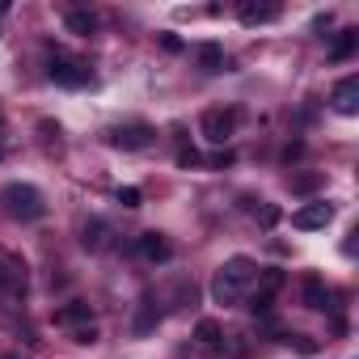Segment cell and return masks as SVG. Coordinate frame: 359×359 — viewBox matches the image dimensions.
Returning <instances> with one entry per match:
<instances>
[{
  "mask_svg": "<svg viewBox=\"0 0 359 359\" xmlns=\"http://www.w3.org/2000/svg\"><path fill=\"white\" fill-rule=\"evenodd\" d=\"M317 187H321V173H296V177H292V191H296V195H313Z\"/></svg>",
  "mask_w": 359,
  "mask_h": 359,
  "instance_id": "obj_20",
  "label": "cell"
},
{
  "mask_svg": "<svg viewBox=\"0 0 359 359\" xmlns=\"http://www.w3.org/2000/svg\"><path fill=\"white\" fill-rule=\"evenodd\" d=\"M161 47L177 55V51H182V39H177V34H161Z\"/></svg>",
  "mask_w": 359,
  "mask_h": 359,
  "instance_id": "obj_27",
  "label": "cell"
},
{
  "mask_svg": "<svg viewBox=\"0 0 359 359\" xmlns=\"http://www.w3.org/2000/svg\"><path fill=\"white\" fill-rule=\"evenodd\" d=\"M64 26H68V34L89 39V34H97V13H89V9H68Z\"/></svg>",
  "mask_w": 359,
  "mask_h": 359,
  "instance_id": "obj_13",
  "label": "cell"
},
{
  "mask_svg": "<svg viewBox=\"0 0 359 359\" xmlns=\"http://www.w3.org/2000/svg\"><path fill=\"white\" fill-rule=\"evenodd\" d=\"M287 342H296V351H300V355H317V342H313L309 334H287Z\"/></svg>",
  "mask_w": 359,
  "mask_h": 359,
  "instance_id": "obj_23",
  "label": "cell"
},
{
  "mask_svg": "<svg viewBox=\"0 0 359 359\" xmlns=\"http://www.w3.org/2000/svg\"><path fill=\"white\" fill-rule=\"evenodd\" d=\"M208 165H212V169H229V165H233V152L224 148V152H216V156H212Z\"/></svg>",
  "mask_w": 359,
  "mask_h": 359,
  "instance_id": "obj_26",
  "label": "cell"
},
{
  "mask_svg": "<svg viewBox=\"0 0 359 359\" xmlns=\"http://www.w3.org/2000/svg\"><path fill=\"white\" fill-rule=\"evenodd\" d=\"M330 220H334V203H325V199H313V203H304L300 212H292V229H300V233L325 229Z\"/></svg>",
  "mask_w": 359,
  "mask_h": 359,
  "instance_id": "obj_7",
  "label": "cell"
},
{
  "mask_svg": "<svg viewBox=\"0 0 359 359\" xmlns=\"http://www.w3.org/2000/svg\"><path fill=\"white\" fill-rule=\"evenodd\" d=\"M283 271H258V279H254V296H266V300H275V292L283 287Z\"/></svg>",
  "mask_w": 359,
  "mask_h": 359,
  "instance_id": "obj_17",
  "label": "cell"
},
{
  "mask_svg": "<svg viewBox=\"0 0 359 359\" xmlns=\"http://www.w3.org/2000/svg\"><path fill=\"white\" fill-rule=\"evenodd\" d=\"M106 140L114 148H123V152H140V148L156 144V127H148V123H118V127L106 131Z\"/></svg>",
  "mask_w": 359,
  "mask_h": 359,
  "instance_id": "obj_4",
  "label": "cell"
},
{
  "mask_svg": "<svg viewBox=\"0 0 359 359\" xmlns=\"http://www.w3.org/2000/svg\"><path fill=\"white\" fill-rule=\"evenodd\" d=\"M279 224V208L275 203H262V229H275Z\"/></svg>",
  "mask_w": 359,
  "mask_h": 359,
  "instance_id": "obj_25",
  "label": "cell"
},
{
  "mask_svg": "<svg viewBox=\"0 0 359 359\" xmlns=\"http://www.w3.org/2000/svg\"><path fill=\"white\" fill-rule=\"evenodd\" d=\"M237 123H241V110H224V106H216V110H203V118H199V127H203V140H212V144H229L233 140V131H237Z\"/></svg>",
  "mask_w": 359,
  "mask_h": 359,
  "instance_id": "obj_3",
  "label": "cell"
},
{
  "mask_svg": "<svg viewBox=\"0 0 359 359\" xmlns=\"http://www.w3.org/2000/svg\"><path fill=\"white\" fill-rule=\"evenodd\" d=\"M237 18H241V26H266L279 18V5H254V0H245L237 9Z\"/></svg>",
  "mask_w": 359,
  "mask_h": 359,
  "instance_id": "obj_12",
  "label": "cell"
},
{
  "mask_svg": "<svg viewBox=\"0 0 359 359\" xmlns=\"http://www.w3.org/2000/svg\"><path fill=\"white\" fill-rule=\"evenodd\" d=\"M0 203L9 208L13 220H43V216H47V199H43V191L30 187V182H9L5 191H0Z\"/></svg>",
  "mask_w": 359,
  "mask_h": 359,
  "instance_id": "obj_2",
  "label": "cell"
},
{
  "mask_svg": "<svg viewBox=\"0 0 359 359\" xmlns=\"http://www.w3.org/2000/svg\"><path fill=\"white\" fill-rule=\"evenodd\" d=\"M110 237H114V233H110V224L93 216V220L85 224V233H81V245H85L89 254H97V250H106V245H110Z\"/></svg>",
  "mask_w": 359,
  "mask_h": 359,
  "instance_id": "obj_10",
  "label": "cell"
},
{
  "mask_svg": "<svg viewBox=\"0 0 359 359\" xmlns=\"http://www.w3.org/2000/svg\"><path fill=\"white\" fill-rule=\"evenodd\" d=\"M300 296H304V309H313V313H325V309H330V287H325L317 275H309V279H304Z\"/></svg>",
  "mask_w": 359,
  "mask_h": 359,
  "instance_id": "obj_11",
  "label": "cell"
},
{
  "mask_svg": "<svg viewBox=\"0 0 359 359\" xmlns=\"http://www.w3.org/2000/svg\"><path fill=\"white\" fill-rule=\"evenodd\" d=\"M114 199H118L123 208H140V203H144V191H140V187H118Z\"/></svg>",
  "mask_w": 359,
  "mask_h": 359,
  "instance_id": "obj_21",
  "label": "cell"
},
{
  "mask_svg": "<svg viewBox=\"0 0 359 359\" xmlns=\"http://www.w3.org/2000/svg\"><path fill=\"white\" fill-rule=\"evenodd\" d=\"M0 359H22V355H18V351H9V355H0Z\"/></svg>",
  "mask_w": 359,
  "mask_h": 359,
  "instance_id": "obj_28",
  "label": "cell"
},
{
  "mask_svg": "<svg viewBox=\"0 0 359 359\" xmlns=\"http://www.w3.org/2000/svg\"><path fill=\"white\" fill-rule=\"evenodd\" d=\"M177 165H182V169H195V165H203V156H199L195 148H182V152H177Z\"/></svg>",
  "mask_w": 359,
  "mask_h": 359,
  "instance_id": "obj_24",
  "label": "cell"
},
{
  "mask_svg": "<svg viewBox=\"0 0 359 359\" xmlns=\"http://www.w3.org/2000/svg\"><path fill=\"white\" fill-rule=\"evenodd\" d=\"M55 325H68V330H76V325H89V304H85V300H72V304L55 309Z\"/></svg>",
  "mask_w": 359,
  "mask_h": 359,
  "instance_id": "obj_15",
  "label": "cell"
},
{
  "mask_svg": "<svg viewBox=\"0 0 359 359\" xmlns=\"http://www.w3.org/2000/svg\"><path fill=\"white\" fill-rule=\"evenodd\" d=\"M156 321H161V309H156L152 296H144V300H140V313H135V321H131V330H135V334H148V330H156Z\"/></svg>",
  "mask_w": 359,
  "mask_h": 359,
  "instance_id": "obj_16",
  "label": "cell"
},
{
  "mask_svg": "<svg viewBox=\"0 0 359 359\" xmlns=\"http://www.w3.org/2000/svg\"><path fill=\"white\" fill-rule=\"evenodd\" d=\"M135 254H140L144 262H169V258H173V245H169L161 233H140V237H135Z\"/></svg>",
  "mask_w": 359,
  "mask_h": 359,
  "instance_id": "obj_9",
  "label": "cell"
},
{
  "mask_svg": "<svg viewBox=\"0 0 359 359\" xmlns=\"http://www.w3.org/2000/svg\"><path fill=\"white\" fill-rule=\"evenodd\" d=\"M195 338H199V346H208L212 355H220V321L203 317V321L195 325Z\"/></svg>",
  "mask_w": 359,
  "mask_h": 359,
  "instance_id": "obj_18",
  "label": "cell"
},
{
  "mask_svg": "<svg viewBox=\"0 0 359 359\" xmlns=\"http://www.w3.org/2000/svg\"><path fill=\"white\" fill-rule=\"evenodd\" d=\"M330 106H334L338 114H359V76H355V72H351V76H342V81L334 85Z\"/></svg>",
  "mask_w": 359,
  "mask_h": 359,
  "instance_id": "obj_8",
  "label": "cell"
},
{
  "mask_svg": "<svg viewBox=\"0 0 359 359\" xmlns=\"http://www.w3.org/2000/svg\"><path fill=\"white\" fill-rule=\"evenodd\" d=\"M254 279H258V262L245 258V254H233L212 279V300L216 304H237L245 296V287H254Z\"/></svg>",
  "mask_w": 359,
  "mask_h": 359,
  "instance_id": "obj_1",
  "label": "cell"
},
{
  "mask_svg": "<svg viewBox=\"0 0 359 359\" xmlns=\"http://www.w3.org/2000/svg\"><path fill=\"white\" fill-rule=\"evenodd\" d=\"M195 55H199V68H203L208 76L224 72V64H229V60H224V47H220V43H203V47H199Z\"/></svg>",
  "mask_w": 359,
  "mask_h": 359,
  "instance_id": "obj_14",
  "label": "cell"
},
{
  "mask_svg": "<svg viewBox=\"0 0 359 359\" xmlns=\"http://www.w3.org/2000/svg\"><path fill=\"white\" fill-rule=\"evenodd\" d=\"M72 342L93 346V342H97V325H93V321H89V325H76V330H72Z\"/></svg>",
  "mask_w": 359,
  "mask_h": 359,
  "instance_id": "obj_22",
  "label": "cell"
},
{
  "mask_svg": "<svg viewBox=\"0 0 359 359\" xmlns=\"http://www.w3.org/2000/svg\"><path fill=\"white\" fill-rule=\"evenodd\" d=\"M355 43H359V34H355V30H338V39H334V47H330V60H351V51H355Z\"/></svg>",
  "mask_w": 359,
  "mask_h": 359,
  "instance_id": "obj_19",
  "label": "cell"
},
{
  "mask_svg": "<svg viewBox=\"0 0 359 359\" xmlns=\"http://www.w3.org/2000/svg\"><path fill=\"white\" fill-rule=\"evenodd\" d=\"M47 76H51L55 85H64V89H85V85H89V68H85V64H76V60H64V55H55V60H51Z\"/></svg>",
  "mask_w": 359,
  "mask_h": 359,
  "instance_id": "obj_6",
  "label": "cell"
},
{
  "mask_svg": "<svg viewBox=\"0 0 359 359\" xmlns=\"http://www.w3.org/2000/svg\"><path fill=\"white\" fill-rule=\"evenodd\" d=\"M0 156H5V148H0Z\"/></svg>",
  "mask_w": 359,
  "mask_h": 359,
  "instance_id": "obj_29",
  "label": "cell"
},
{
  "mask_svg": "<svg viewBox=\"0 0 359 359\" xmlns=\"http://www.w3.org/2000/svg\"><path fill=\"white\" fill-rule=\"evenodd\" d=\"M0 296H26V262L0 250Z\"/></svg>",
  "mask_w": 359,
  "mask_h": 359,
  "instance_id": "obj_5",
  "label": "cell"
}]
</instances>
